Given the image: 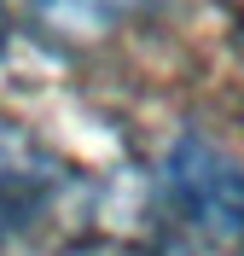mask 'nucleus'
Returning a JSON list of instances; mask_svg holds the SVG:
<instances>
[{
	"instance_id": "obj_1",
	"label": "nucleus",
	"mask_w": 244,
	"mask_h": 256,
	"mask_svg": "<svg viewBox=\"0 0 244 256\" xmlns=\"http://www.w3.org/2000/svg\"><path fill=\"white\" fill-rule=\"evenodd\" d=\"M151 256H244V163L180 134L151 180Z\"/></svg>"
},
{
	"instance_id": "obj_2",
	"label": "nucleus",
	"mask_w": 244,
	"mask_h": 256,
	"mask_svg": "<svg viewBox=\"0 0 244 256\" xmlns=\"http://www.w3.org/2000/svg\"><path fill=\"white\" fill-rule=\"evenodd\" d=\"M93 227V186L52 146L0 122V256H64Z\"/></svg>"
},
{
	"instance_id": "obj_3",
	"label": "nucleus",
	"mask_w": 244,
	"mask_h": 256,
	"mask_svg": "<svg viewBox=\"0 0 244 256\" xmlns=\"http://www.w3.org/2000/svg\"><path fill=\"white\" fill-rule=\"evenodd\" d=\"M146 6L151 0H23V12L41 30L64 35V41H99V35L134 24Z\"/></svg>"
},
{
	"instance_id": "obj_4",
	"label": "nucleus",
	"mask_w": 244,
	"mask_h": 256,
	"mask_svg": "<svg viewBox=\"0 0 244 256\" xmlns=\"http://www.w3.org/2000/svg\"><path fill=\"white\" fill-rule=\"evenodd\" d=\"M0 47H6V6H0Z\"/></svg>"
}]
</instances>
